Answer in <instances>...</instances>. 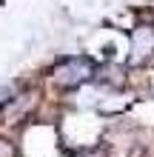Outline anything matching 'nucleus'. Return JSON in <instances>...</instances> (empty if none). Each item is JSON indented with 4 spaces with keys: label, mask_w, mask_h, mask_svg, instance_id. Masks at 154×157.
Masks as SVG:
<instances>
[{
    "label": "nucleus",
    "mask_w": 154,
    "mask_h": 157,
    "mask_svg": "<svg viewBox=\"0 0 154 157\" xmlns=\"http://www.w3.org/2000/svg\"><path fill=\"white\" fill-rule=\"evenodd\" d=\"M154 52V32L151 29H137L134 32V60H143Z\"/></svg>",
    "instance_id": "obj_2"
},
{
    "label": "nucleus",
    "mask_w": 154,
    "mask_h": 157,
    "mask_svg": "<svg viewBox=\"0 0 154 157\" xmlns=\"http://www.w3.org/2000/svg\"><path fill=\"white\" fill-rule=\"evenodd\" d=\"M92 75H94L92 60H86V57H69V60H63L60 66L51 71V80L57 83L60 89H77L80 83H86Z\"/></svg>",
    "instance_id": "obj_1"
},
{
    "label": "nucleus",
    "mask_w": 154,
    "mask_h": 157,
    "mask_svg": "<svg viewBox=\"0 0 154 157\" xmlns=\"http://www.w3.org/2000/svg\"><path fill=\"white\" fill-rule=\"evenodd\" d=\"M14 154H17V151H14V146L0 137V157H14Z\"/></svg>",
    "instance_id": "obj_3"
}]
</instances>
